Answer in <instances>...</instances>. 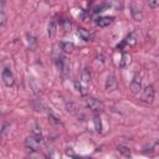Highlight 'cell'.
<instances>
[{
	"label": "cell",
	"instance_id": "1",
	"mask_svg": "<svg viewBox=\"0 0 159 159\" xmlns=\"http://www.w3.org/2000/svg\"><path fill=\"white\" fill-rule=\"evenodd\" d=\"M154 96H155V91H154V87L152 84H148L147 87H144L142 89V93H140V101L149 104L154 101Z\"/></svg>",
	"mask_w": 159,
	"mask_h": 159
},
{
	"label": "cell",
	"instance_id": "2",
	"mask_svg": "<svg viewBox=\"0 0 159 159\" xmlns=\"http://www.w3.org/2000/svg\"><path fill=\"white\" fill-rule=\"evenodd\" d=\"M84 102H86V106H87L91 111H93V112H103V109H104L103 103H102L99 99H97V98L86 97Z\"/></svg>",
	"mask_w": 159,
	"mask_h": 159
},
{
	"label": "cell",
	"instance_id": "3",
	"mask_svg": "<svg viewBox=\"0 0 159 159\" xmlns=\"http://www.w3.org/2000/svg\"><path fill=\"white\" fill-rule=\"evenodd\" d=\"M25 147L30 150V152H39V148H40V140L37 138H35L32 134L29 135L26 139H25Z\"/></svg>",
	"mask_w": 159,
	"mask_h": 159
},
{
	"label": "cell",
	"instance_id": "4",
	"mask_svg": "<svg viewBox=\"0 0 159 159\" xmlns=\"http://www.w3.org/2000/svg\"><path fill=\"white\" fill-rule=\"evenodd\" d=\"M1 77H2L4 83H5L7 87H10V86L14 84V75H12V72L10 71V68H4L2 72H1Z\"/></svg>",
	"mask_w": 159,
	"mask_h": 159
},
{
	"label": "cell",
	"instance_id": "5",
	"mask_svg": "<svg viewBox=\"0 0 159 159\" xmlns=\"http://www.w3.org/2000/svg\"><path fill=\"white\" fill-rule=\"evenodd\" d=\"M142 89L143 88H142V80H140V77L138 75H134L132 82H130V91L137 94V93L142 92Z\"/></svg>",
	"mask_w": 159,
	"mask_h": 159
},
{
	"label": "cell",
	"instance_id": "6",
	"mask_svg": "<svg viewBox=\"0 0 159 159\" xmlns=\"http://www.w3.org/2000/svg\"><path fill=\"white\" fill-rule=\"evenodd\" d=\"M113 20H114V17H112V16H97L94 19V24L99 27H106L109 24H112Z\"/></svg>",
	"mask_w": 159,
	"mask_h": 159
},
{
	"label": "cell",
	"instance_id": "7",
	"mask_svg": "<svg viewBox=\"0 0 159 159\" xmlns=\"http://www.w3.org/2000/svg\"><path fill=\"white\" fill-rule=\"evenodd\" d=\"M129 11H130L132 17H133L135 21H140V20H142V17H143V12H142V10H140V7H139L138 5H135V4H130V6H129Z\"/></svg>",
	"mask_w": 159,
	"mask_h": 159
},
{
	"label": "cell",
	"instance_id": "8",
	"mask_svg": "<svg viewBox=\"0 0 159 159\" xmlns=\"http://www.w3.org/2000/svg\"><path fill=\"white\" fill-rule=\"evenodd\" d=\"M117 87H118L117 78H116L113 75L108 76L107 80H106V91H108V92H113V91L117 89Z\"/></svg>",
	"mask_w": 159,
	"mask_h": 159
},
{
	"label": "cell",
	"instance_id": "9",
	"mask_svg": "<svg viewBox=\"0 0 159 159\" xmlns=\"http://www.w3.org/2000/svg\"><path fill=\"white\" fill-rule=\"evenodd\" d=\"M123 42H124V45H127V46H129V47L135 46L137 42H138V35H137V32H135V31L129 32V35L125 37V40H123Z\"/></svg>",
	"mask_w": 159,
	"mask_h": 159
},
{
	"label": "cell",
	"instance_id": "10",
	"mask_svg": "<svg viewBox=\"0 0 159 159\" xmlns=\"http://www.w3.org/2000/svg\"><path fill=\"white\" fill-rule=\"evenodd\" d=\"M77 35L83 40V41H91L92 39H93V36H92V34H89L86 29H83V27H78L77 29Z\"/></svg>",
	"mask_w": 159,
	"mask_h": 159
},
{
	"label": "cell",
	"instance_id": "11",
	"mask_svg": "<svg viewBox=\"0 0 159 159\" xmlns=\"http://www.w3.org/2000/svg\"><path fill=\"white\" fill-rule=\"evenodd\" d=\"M57 32V24L55 20H51L48 22V26H47V34H48V37H53Z\"/></svg>",
	"mask_w": 159,
	"mask_h": 159
},
{
	"label": "cell",
	"instance_id": "12",
	"mask_svg": "<svg viewBox=\"0 0 159 159\" xmlns=\"http://www.w3.org/2000/svg\"><path fill=\"white\" fill-rule=\"evenodd\" d=\"M60 47H61V50H63L65 52H71V51L75 48V45H73L72 42L62 41V42H60Z\"/></svg>",
	"mask_w": 159,
	"mask_h": 159
},
{
	"label": "cell",
	"instance_id": "13",
	"mask_svg": "<svg viewBox=\"0 0 159 159\" xmlns=\"http://www.w3.org/2000/svg\"><path fill=\"white\" fill-rule=\"evenodd\" d=\"M31 134L41 142V139H42V133H41V128H40V125H39L37 123L34 125V128H32V130H31Z\"/></svg>",
	"mask_w": 159,
	"mask_h": 159
},
{
	"label": "cell",
	"instance_id": "14",
	"mask_svg": "<svg viewBox=\"0 0 159 159\" xmlns=\"http://www.w3.org/2000/svg\"><path fill=\"white\" fill-rule=\"evenodd\" d=\"M129 63H130V57H129V55H128V53H123V55H122V58H120V61H119V66H120V67H127Z\"/></svg>",
	"mask_w": 159,
	"mask_h": 159
},
{
	"label": "cell",
	"instance_id": "15",
	"mask_svg": "<svg viewBox=\"0 0 159 159\" xmlns=\"http://www.w3.org/2000/svg\"><path fill=\"white\" fill-rule=\"evenodd\" d=\"M81 80H82V82H83L84 84H88L89 81H91V75H89V72H88L86 68L82 70V72H81Z\"/></svg>",
	"mask_w": 159,
	"mask_h": 159
},
{
	"label": "cell",
	"instance_id": "16",
	"mask_svg": "<svg viewBox=\"0 0 159 159\" xmlns=\"http://www.w3.org/2000/svg\"><path fill=\"white\" fill-rule=\"evenodd\" d=\"M117 150L122 154V155H124V157H130V149L128 148V147H125V145H118L117 147Z\"/></svg>",
	"mask_w": 159,
	"mask_h": 159
},
{
	"label": "cell",
	"instance_id": "17",
	"mask_svg": "<svg viewBox=\"0 0 159 159\" xmlns=\"http://www.w3.org/2000/svg\"><path fill=\"white\" fill-rule=\"evenodd\" d=\"M75 87H76L77 92H78V93L81 94V96H86V93H87V91H86V87H83L81 82L76 81V82H75Z\"/></svg>",
	"mask_w": 159,
	"mask_h": 159
},
{
	"label": "cell",
	"instance_id": "18",
	"mask_svg": "<svg viewBox=\"0 0 159 159\" xmlns=\"http://www.w3.org/2000/svg\"><path fill=\"white\" fill-rule=\"evenodd\" d=\"M93 123H94V128H96V130L99 133V132L102 130V123H101V119H99L98 116H96V117L93 118Z\"/></svg>",
	"mask_w": 159,
	"mask_h": 159
},
{
	"label": "cell",
	"instance_id": "19",
	"mask_svg": "<svg viewBox=\"0 0 159 159\" xmlns=\"http://www.w3.org/2000/svg\"><path fill=\"white\" fill-rule=\"evenodd\" d=\"M26 37H27V42H29V45H30V47H34L35 45H36V37L32 35V34H27L26 35Z\"/></svg>",
	"mask_w": 159,
	"mask_h": 159
},
{
	"label": "cell",
	"instance_id": "20",
	"mask_svg": "<svg viewBox=\"0 0 159 159\" xmlns=\"http://www.w3.org/2000/svg\"><path fill=\"white\" fill-rule=\"evenodd\" d=\"M1 26H4L5 25V22H6V15H5V7H4V1L1 2Z\"/></svg>",
	"mask_w": 159,
	"mask_h": 159
},
{
	"label": "cell",
	"instance_id": "21",
	"mask_svg": "<svg viewBox=\"0 0 159 159\" xmlns=\"http://www.w3.org/2000/svg\"><path fill=\"white\" fill-rule=\"evenodd\" d=\"M147 2H148V5H149L150 7H153V9L159 5V0H147Z\"/></svg>",
	"mask_w": 159,
	"mask_h": 159
},
{
	"label": "cell",
	"instance_id": "22",
	"mask_svg": "<svg viewBox=\"0 0 159 159\" xmlns=\"http://www.w3.org/2000/svg\"><path fill=\"white\" fill-rule=\"evenodd\" d=\"M48 117L51 118V120H52L53 123H57V124H58V123H61V120H60L56 116H53V113H48Z\"/></svg>",
	"mask_w": 159,
	"mask_h": 159
},
{
	"label": "cell",
	"instance_id": "23",
	"mask_svg": "<svg viewBox=\"0 0 159 159\" xmlns=\"http://www.w3.org/2000/svg\"><path fill=\"white\" fill-rule=\"evenodd\" d=\"M7 127H10V124H7V123H4V124H2V129H1V134H2V135L6 133V130H7L6 128H7Z\"/></svg>",
	"mask_w": 159,
	"mask_h": 159
},
{
	"label": "cell",
	"instance_id": "24",
	"mask_svg": "<svg viewBox=\"0 0 159 159\" xmlns=\"http://www.w3.org/2000/svg\"><path fill=\"white\" fill-rule=\"evenodd\" d=\"M45 1H50V0H45Z\"/></svg>",
	"mask_w": 159,
	"mask_h": 159
}]
</instances>
